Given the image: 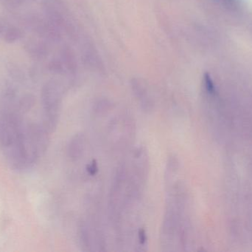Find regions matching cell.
<instances>
[{
  "label": "cell",
  "instance_id": "obj_1",
  "mask_svg": "<svg viewBox=\"0 0 252 252\" xmlns=\"http://www.w3.org/2000/svg\"><path fill=\"white\" fill-rule=\"evenodd\" d=\"M84 148V138L82 135H77L69 145V156L73 160L78 159L82 155Z\"/></svg>",
  "mask_w": 252,
  "mask_h": 252
},
{
  "label": "cell",
  "instance_id": "obj_2",
  "mask_svg": "<svg viewBox=\"0 0 252 252\" xmlns=\"http://www.w3.org/2000/svg\"><path fill=\"white\" fill-rule=\"evenodd\" d=\"M219 1L226 5L235 6L239 3L240 0H219Z\"/></svg>",
  "mask_w": 252,
  "mask_h": 252
},
{
  "label": "cell",
  "instance_id": "obj_3",
  "mask_svg": "<svg viewBox=\"0 0 252 252\" xmlns=\"http://www.w3.org/2000/svg\"><path fill=\"white\" fill-rule=\"evenodd\" d=\"M96 170H97V167H96V165L94 164L90 165V168H88V171H90V174L93 175H94L97 172Z\"/></svg>",
  "mask_w": 252,
  "mask_h": 252
}]
</instances>
